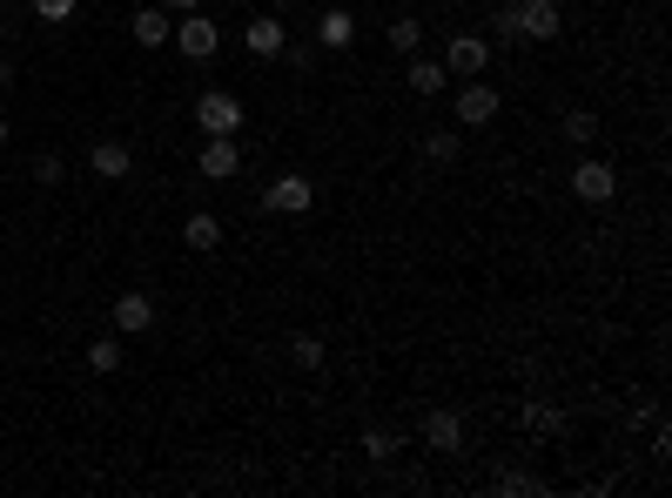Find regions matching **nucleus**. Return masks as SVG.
I'll return each mask as SVG.
<instances>
[{
    "label": "nucleus",
    "mask_w": 672,
    "mask_h": 498,
    "mask_svg": "<svg viewBox=\"0 0 672 498\" xmlns=\"http://www.w3.org/2000/svg\"><path fill=\"white\" fill-rule=\"evenodd\" d=\"M424 155L438 162V169H451V162L464 155V135H458V128H431V135H424Z\"/></svg>",
    "instance_id": "obj_17"
},
{
    "label": "nucleus",
    "mask_w": 672,
    "mask_h": 498,
    "mask_svg": "<svg viewBox=\"0 0 672 498\" xmlns=\"http://www.w3.org/2000/svg\"><path fill=\"white\" fill-rule=\"evenodd\" d=\"M571 196L578 203H612L619 196V169H612V162H599V155L571 162Z\"/></svg>",
    "instance_id": "obj_4"
},
{
    "label": "nucleus",
    "mask_w": 672,
    "mask_h": 498,
    "mask_svg": "<svg viewBox=\"0 0 672 498\" xmlns=\"http://www.w3.org/2000/svg\"><path fill=\"white\" fill-rule=\"evenodd\" d=\"M182 48V61H216L222 54V28L202 14V8H189V14H176V34H168Z\"/></svg>",
    "instance_id": "obj_1"
},
{
    "label": "nucleus",
    "mask_w": 672,
    "mask_h": 498,
    "mask_svg": "<svg viewBox=\"0 0 672 498\" xmlns=\"http://www.w3.org/2000/svg\"><path fill=\"white\" fill-rule=\"evenodd\" d=\"M141 330H155V297L148 290H122L115 297V338H141Z\"/></svg>",
    "instance_id": "obj_10"
},
{
    "label": "nucleus",
    "mask_w": 672,
    "mask_h": 498,
    "mask_svg": "<svg viewBox=\"0 0 672 498\" xmlns=\"http://www.w3.org/2000/svg\"><path fill=\"white\" fill-rule=\"evenodd\" d=\"M182 242H189V249H202V257H209V249H216V242H222V222H216V216H209V209H196V216H189V222H182Z\"/></svg>",
    "instance_id": "obj_16"
},
{
    "label": "nucleus",
    "mask_w": 672,
    "mask_h": 498,
    "mask_svg": "<svg viewBox=\"0 0 672 498\" xmlns=\"http://www.w3.org/2000/svg\"><path fill=\"white\" fill-rule=\"evenodd\" d=\"M497 491H545V478H532V471H504Z\"/></svg>",
    "instance_id": "obj_27"
},
{
    "label": "nucleus",
    "mask_w": 672,
    "mask_h": 498,
    "mask_svg": "<svg viewBox=\"0 0 672 498\" xmlns=\"http://www.w3.org/2000/svg\"><path fill=\"white\" fill-rule=\"evenodd\" d=\"M0 142H8V122H0Z\"/></svg>",
    "instance_id": "obj_31"
},
{
    "label": "nucleus",
    "mask_w": 672,
    "mask_h": 498,
    "mask_svg": "<svg viewBox=\"0 0 672 498\" xmlns=\"http://www.w3.org/2000/svg\"><path fill=\"white\" fill-rule=\"evenodd\" d=\"M74 8H81V0H34V14H41L48 28H61V21H74Z\"/></svg>",
    "instance_id": "obj_24"
},
{
    "label": "nucleus",
    "mask_w": 672,
    "mask_h": 498,
    "mask_svg": "<svg viewBox=\"0 0 672 498\" xmlns=\"http://www.w3.org/2000/svg\"><path fill=\"white\" fill-rule=\"evenodd\" d=\"M161 8H168V14H189V8H202V0H161Z\"/></svg>",
    "instance_id": "obj_28"
},
{
    "label": "nucleus",
    "mask_w": 672,
    "mask_h": 498,
    "mask_svg": "<svg viewBox=\"0 0 672 498\" xmlns=\"http://www.w3.org/2000/svg\"><path fill=\"white\" fill-rule=\"evenodd\" d=\"M451 8H464V0H451Z\"/></svg>",
    "instance_id": "obj_32"
},
{
    "label": "nucleus",
    "mask_w": 672,
    "mask_h": 498,
    "mask_svg": "<svg viewBox=\"0 0 672 498\" xmlns=\"http://www.w3.org/2000/svg\"><path fill=\"white\" fill-rule=\"evenodd\" d=\"M403 81H410V95H444V89H451V68H444V61H431L424 48H417V54H410V68H403Z\"/></svg>",
    "instance_id": "obj_12"
},
{
    "label": "nucleus",
    "mask_w": 672,
    "mask_h": 498,
    "mask_svg": "<svg viewBox=\"0 0 672 498\" xmlns=\"http://www.w3.org/2000/svg\"><path fill=\"white\" fill-rule=\"evenodd\" d=\"M565 142H571V148L599 142V115H592V108H571V115H565Z\"/></svg>",
    "instance_id": "obj_21"
},
{
    "label": "nucleus",
    "mask_w": 672,
    "mask_h": 498,
    "mask_svg": "<svg viewBox=\"0 0 672 498\" xmlns=\"http://www.w3.org/2000/svg\"><path fill=\"white\" fill-rule=\"evenodd\" d=\"M491 41H497V48H518V41H525V34H518V21H512V8H504V14L491 21Z\"/></svg>",
    "instance_id": "obj_25"
},
{
    "label": "nucleus",
    "mask_w": 672,
    "mask_h": 498,
    "mask_svg": "<svg viewBox=\"0 0 672 498\" xmlns=\"http://www.w3.org/2000/svg\"><path fill=\"white\" fill-rule=\"evenodd\" d=\"M512 21H518L525 41H558V34H565L558 0H512Z\"/></svg>",
    "instance_id": "obj_6"
},
{
    "label": "nucleus",
    "mask_w": 672,
    "mask_h": 498,
    "mask_svg": "<svg viewBox=\"0 0 672 498\" xmlns=\"http://www.w3.org/2000/svg\"><path fill=\"white\" fill-rule=\"evenodd\" d=\"M34 183H41V189L61 183V155H34Z\"/></svg>",
    "instance_id": "obj_26"
},
{
    "label": "nucleus",
    "mask_w": 672,
    "mask_h": 498,
    "mask_svg": "<svg viewBox=\"0 0 672 498\" xmlns=\"http://www.w3.org/2000/svg\"><path fill=\"white\" fill-rule=\"evenodd\" d=\"M397 452H403V438H397V432H384V425H370V432H364V458H370V465H390Z\"/></svg>",
    "instance_id": "obj_18"
},
{
    "label": "nucleus",
    "mask_w": 672,
    "mask_h": 498,
    "mask_svg": "<svg viewBox=\"0 0 672 498\" xmlns=\"http://www.w3.org/2000/svg\"><path fill=\"white\" fill-rule=\"evenodd\" d=\"M242 48H249V61H283V48H290V21H283V14L242 21Z\"/></svg>",
    "instance_id": "obj_5"
},
{
    "label": "nucleus",
    "mask_w": 672,
    "mask_h": 498,
    "mask_svg": "<svg viewBox=\"0 0 672 498\" xmlns=\"http://www.w3.org/2000/svg\"><path fill=\"white\" fill-rule=\"evenodd\" d=\"M525 425L532 432H565V418H558L552 404H538V397H525Z\"/></svg>",
    "instance_id": "obj_23"
},
{
    "label": "nucleus",
    "mask_w": 672,
    "mask_h": 498,
    "mask_svg": "<svg viewBox=\"0 0 672 498\" xmlns=\"http://www.w3.org/2000/svg\"><path fill=\"white\" fill-rule=\"evenodd\" d=\"M0 89H14V61L8 54H0Z\"/></svg>",
    "instance_id": "obj_29"
},
{
    "label": "nucleus",
    "mask_w": 672,
    "mask_h": 498,
    "mask_svg": "<svg viewBox=\"0 0 672 498\" xmlns=\"http://www.w3.org/2000/svg\"><path fill=\"white\" fill-rule=\"evenodd\" d=\"M309 203H316V183L309 176H276L263 189V209H276V216H309Z\"/></svg>",
    "instance_id": "obj_8"
},
{
    "label": "nucleus",
    "mask_w": 672,
    "mask_h": 498,
    "mask_svg": "<svg viewBox=\"0 0 672 498\" xmlns=\"http://www.w3.org/2000/svg\"><path fill=\"white\" fill-rule=\"evenodd\" d=\"M128 34H135V48H168V34H176V14H168V8H135Z\"/></svg>",
    "instance_id": "obj_13"
},
{
    "label": "nucleus",
    "mask_w": 672,
    "mask_h": 498,
    "mask_svg": "<svg viewBox=\"0 0 672 498\" xmlns=\"http://www.w3.org/2000/svg\"><path fill=\"white\" fill-rule=\"evenodd\" d=\"M88 169H95L102 183H122V176L135 169V155H128V142H95V148H88Z\"/></svg>",
    "instance_id": "obj_14"
},
{
    "label": "nucleus",
    "mask_w": 672,
    "mask_h": 498,
    "mask_svg": "<svg viewBox=\"0 0 672 498\" xmlns=\"http://www.w3.org/2000/svg\"><path fill=\"white\" fill-rule=\"evenodd\" d=\"M270 8H276V14H290V8H303V0H270Z\"/></svg>",
    "instance_id": "obj_30"
},
{
    "label": "nucleus",
    "mask_w": 672,
    "mask_h": 498,
    "mask_svg": "<svg viewBox=\"0 0 672 498\" xmlns=\"http://www.w3.org/2000/svg\"><path fill=\"white\" fill-rule=\"evenodd\" d=\"M390 48H397V54H417V48H424V21H417V14H397V21H390Z\"/></svg>",
    "instance_id": "obj_19"
},
{
    "label": "nucleus",
    "mask_w": 672,
    "mask_h": 498,
    "mask_svg": "<svg viewBox=\"0 0 672 498\" xmlns=\"http://www.w3.org/2000/svg\"><path fill=\"white\" fill-rule=\"evenodd\" d=\"M316 41H323V48H350V41H357V14H350V8H323V14H316Z\"/></svg>",
    "instance_id": "obj_15"
},
{
    "label": "nucleus",
    "mask_w": 672,
    "mask_h": 498,
    "mask_svg": "<svg viewBox=\"0 0 672 498\" xmlns=\"http://www.w3.org/2000/svg\"><path fill=\"white\" fill-rule=\"evenodd\" d=\"M451 115H458V128H491L497 122V89L491 81H458Z\"/></svg>",
    "instance_id": "obj_3"
},
{
    "label": "nucleus",
    "mask_w": 672,
    "mask_h": 498,
    "mask_svg": "<svg viewBox=\"0 0 672 498\" xmlns=\"http://www.w3.org/2000/svg\"><path fill=\"white\" fill-rule=\"evenodd\" d=\"M88 371H95V377L122 371V338H95V344H88Z\"/></svg>",
    "instance_id": "obj_20"
},
{
    "label": "nucleus",
    "mask_w": 672,
    "mask_h": 498,
    "mask_svg": "<svg viewBox=\"0 0 672 498\" xmlns=\"http://www.w3.org/2000/svg\"><path fill=\"white\" fill-rule=\"evenodd\" d=\"M444 68H451L458 81H477V74L491 68V41H484V34H471V28H464V34H451V41H444Z\"/></svg>",
    "instance_id": "obj_7"
},
{
    "label": "nucleus",
    "mask_w": 672,
    "mask_h": 498,
    "mask_svg": "<svg viewBox=\"0 0 672 498\" xmlns=\"http://www.w3.org/2000/svg\"><path fill=\"white\" fill-rule=\"evenodd\" d=\"M424 452H438V458L464 452V418L458 411H424Z\"/></svg>",
    "instance_id": "obj_11"
},
{
    "label": "nucleus",
    "mask_w": 672,
    "mask_h": 498,
    "mask_svg": "<svg viewBox=\"0 0 672 498\" xmlns=\"http://www.w3.org/2000/svg\"><path fill=\"white\" fill-rule=\"evenodd\" d=\"M290 357H296L303 371H323V357H329V351H323V338H309V330H296V338H290Z\"/></svg>",
    "instance_id": "obj_22"
},
{
    "label": "nucleus",
    "mask_w": 672,
    "mask_h": 498,
    "mask_svg": "<svg viewBox=\"0 0 672 498\" xmlns=\"http://www.w3.org/2000/svg\"><path fill=\"white\" fill-rule=\"evenodd\" d=\"M196 128H202V135H242L249 115H242V102H235L229 89H202V95H196Z\"/></svg>",
    "instance_id": "obj_2"
},
{
    "label": "nucleus",
    "mask_w": 672,
    "mask_h": 498,
    "mask_svg": "<svg viewBox=\"0 0 672 498\" xmlns=\"http://www.w3.org/2000/svg\"><path fill=\"white\" fill-rule=\"evenodd\" d=\"M196 169H202L209 183H229V176L242 169V148H235V135H202V155H196Z\"/></svg>",
    "instance_id": "obj_9"
}]
</instances>
